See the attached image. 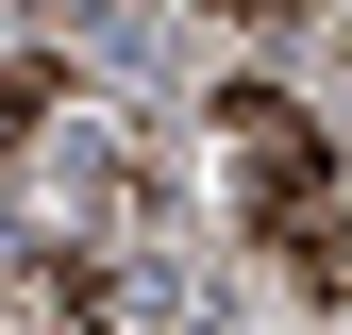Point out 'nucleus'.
I'll return each instance as SVG.
<instances>
[{
  "mask_svg": "<svg viewBox=\"0 0 352 335\" xmlns=\"http://www.w3.org/2000/svg\"><path fill=\"white\" fill-rule=\"evenodd\" d=\"M218 17H252V34H285V17H302V0H218Z\"/></svg>",
  "mask_w": 352,
  "mask_h": 335,
  "instance_id": "obj_2",
  "label": "nucleus"
},
{
  "mask_svg": "<svg viewBox=\"0 0 352 335\" xmlns=\"http://www.w3.org/2000/svg\"><path fill=\"white\" fill-rule=\"evenodd\" d=\"M51 117H67V67H51V51H17V67H0V151H34Z\"/></svg>",
  "mask_w": 352,
  "mask_h": 335,
  "instance_id": "obj_1",
  "label": "nucleus"
}]
</instances>
